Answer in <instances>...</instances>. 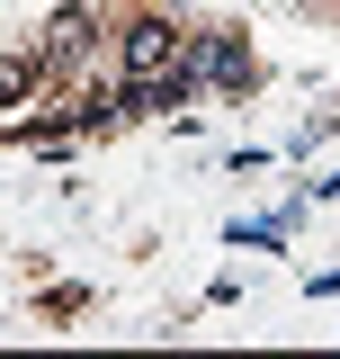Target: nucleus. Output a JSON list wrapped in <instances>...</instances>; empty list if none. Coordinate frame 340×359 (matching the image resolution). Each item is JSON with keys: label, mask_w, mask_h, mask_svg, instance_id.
I'll list each match as a JSON object with an SVG mask.
<instances>
[{"label": "nucleus", "mask_w": 340, "mask_h": 359, "mask_svg": "<svg viewBox=\"0 0 340 359\" xmlns=\"http://www.w3.org/2000/svg\"><path fill=\"white\" fill-rule=\"evenodd\" d=\"M197 63H206L224 90H242V81H251V54H242L233 36H206V45H197Z\"/></svg>", "instance_id": "obj_1"}, {"label": "nucleus", "mask_w": 340, "mask_h": 359, "mask_svg": "<svg viewBox=\"0 0 340 359\" xmlns=\"http://www.w3.org/2000/svg\"><path fill=\"white\" fill-rule=\"evenodd\" d=\"M162 54H170V27H162V18L126 27V63H134V72H162Z\"/></svg>", "instance_id": "obj_2"}, {"label": "nucleus", "mask_w": 340, "mask_h": 359, "mask_svg": "<svg viewBox=\"0 0 340 359\" xmlns=\"http://www.w3.org/2000/svg\"><path fill=\"white\" fill-rule=\"evenodd\" d=\"M36 90V54H0V108Z\"/></svg>", "instance_id": "obj_3"}, {"label": "nucleus", "mask_w": 340, "mask_h": 359, "mask_svg": "<svg viewBox=\"0 0 340 359\" xmlns=\"http://www.w3.org/2000/svg\"><path fill=\"white\" fill-rule=\"evenodd\" d=\"M81 36H90V27H81V9H63V18H54V45H45V54H81Z\"/></svg>", "instance_id": "obj_4"}]
</instances>
